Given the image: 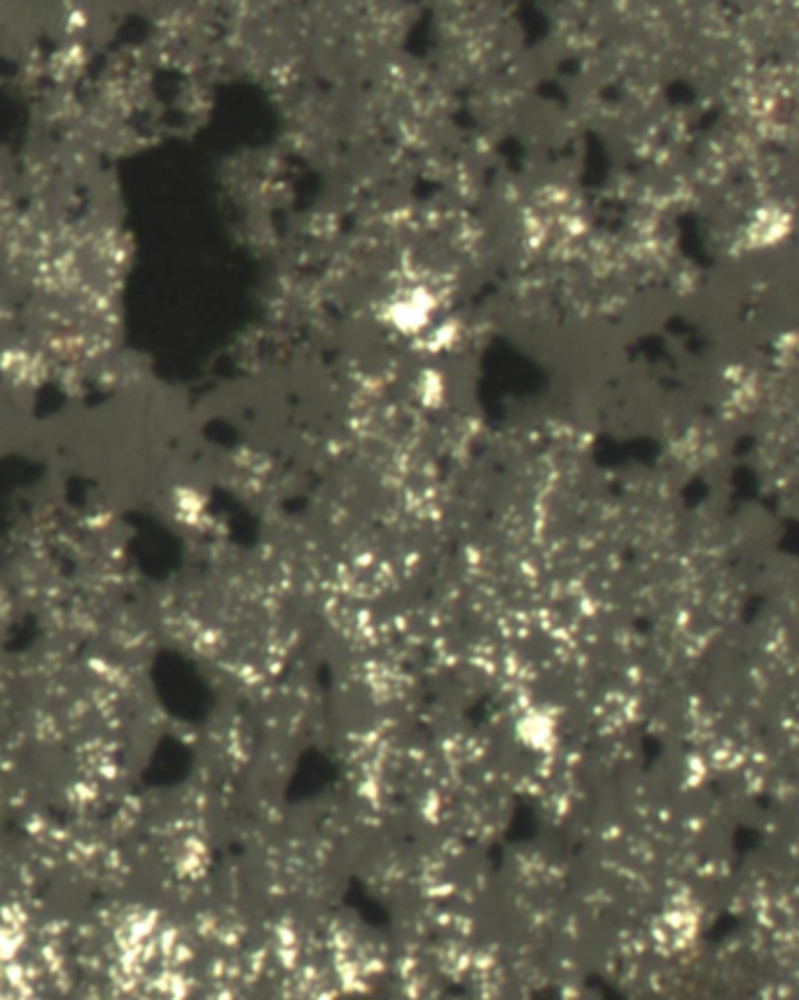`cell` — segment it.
Returning <instances> with one entry per match:
<instances>
[{
	"label": "cell",
	"mask_w": 799,
	"mask_h": 1000,
	"mask_svg": "<svg viewBox=\"0 0 799 1000\" xmlns=\"http://www.w3.org/2000/svg\"><path fill=\"white\" fill-rule=\"evenodd\" d=\"M428 314H430V300L423 293H419V290L407 297H400V300L391 304V309H388V318H391L395 328L405 332L421 330L428 321Z\"/></svg>",
	"instance_id": "cell-1"
}]
</instances>
